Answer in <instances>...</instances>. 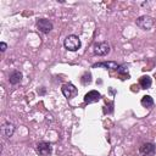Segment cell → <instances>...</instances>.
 Returning <instances> with one entry per match:
<instances>
[{"label":"cell","mask_w":156,"mask_h":156,"mask_svg":"<svg viewBox=\"0 0 156 156\" xmlns=\"http://www.w3.org/2000/svg\"><path fill=\"white\" fill-rule=\"evenodd\" d=\"M63 45L67 50L69 51H77L79 48H80V39L78 35H74V34H71L68 37H66L65 41H63Z\"/></svg>","instance_id":"obj_1"},{"label":"cell","mask_w":156,"mask_h":156,"mask_svg":"<svg viewBox=\"0 0 156 156\" xmlns=\"http://www.w3.org/2000/svg\"><path fill=\"white\" fill-rule=\"evenodd\" d=\"M135 23H136V26H138L140 29L149 30V29H151V28H152V26H154L155 21H154V18H152L151 16L143 15V16H140V17H138V18H136Z\"/></svg>","instance_id":"obj_2"},{"label":"cell","mask_w":156,"mask_h":156,"mask_svg":"<svg viewBox=\"0 0 156 156\" xmlns=\"http://www.w3.org/2000/svg\"><path fill=\"white\" fill-rule=\"evenodd\" d=\"M111 48H110V44L107 41H100V43H95L94 44V54L98 55V56H106L108 52H110Z\"/></svg>","instance_id":"obj_3"},{"label":"cell","mask_w":156,"mask_h":156,"mask_svg":"<svg viewBox=\"0 0 156 156\" xmlns=\"http://www.w3.org/2000/svg\"><path fill=\"white\" fill-rule=\"evenodd\" d=\"M35 151L37 154H39L40 156H49L52 152V146L50 143L46 141H39L35 145Z\"/></svg>","instance_id":"obj_4"},{"label":"cell","mask_w":156,"mask_h":156,"mask_svg":"<svg viewBox=\"0 0 156 156\" xmlns=\"http://www.w3.org/2000/svg\"><path fill=\"white\" fill-rule=\"evenodd\" d=\"M52 27H54L52 23L49 20H46V18H39L37 21V28H38V30L41 32V33H44V34H48L49 32H51Z\"/></svg>","instance_id":"obj_5"},{"label":"cell","mask_w":156,"mask_h":156,"mask_svg":"<svg viewBox=\"0 0 156 156\" xmlns=\"http://www.w3.org/2000/svg\"><path fill=\"white\" fill-rule=\"evenodd\" d=\"M61 90H62L63 96L67 98V99H72L73 96H76V95L78 94L77 88H76L72 83H66V84H63L62 88H61Z\"/></svg>","instance_id":"obj_6"},{"label":"cell","mask_w":156,"mask_h":156,"mask_svg":"<svg viewBox=\"0 0 156 156\" xmlns=\"http://www.w3.org/2000/svg\"><path fill=\"white\" fill-rule=\"evenodd\" d=\"M100 98H101V95L98 90H90L84 95V102L85 104H93V102L99 101Z\"/></svg>","instance_id":"obj_7"},{"label":"cell","mask_w":156,"mask_h":156,"mask_svg":"<svg viewBox=\"0 0 156 156\" xmlns=\"http://www.w3.org/2000/svg\"><path fill=\"white\" fill-rule=\"evenodd\" d=\"M139 152L143 155V156H151L155 154V145L152 143H144L140 149H139Z\"/></svg>","instance_id":"obj_8"},{"label":"cell","mask_w":156,"mask_h":156,"mask_svg":"<svg viewBox=\"0 0 156 156\" xmlns=\"http://www.w3.org/2000/svg\"><path fill=\"white\" fill-rule=\"evenodd\" d=\"M15 133V126L11 122H5L1 127V134L5 138H11Z\"/></svg>","instance_id":"obj_9"},{"label":"cell","mask_w":156,"mask_h":156,"mask_svg":"<svg viewBox=\"0 0 156 156\" xmlns=\"http://www.w3.org/2000/svg\"><path fill=\"white\" fill-rule=\"evenodd\" d=\"M22 78H23V74H22V72H20V71L15 69V71H12V72L10 73V76H9V82H10L11 84L16 85V84L21 83Z\"/></svg>","instance_id":"obj_10"},{"label":"cell","mask_w":156,"mask_h":156,"mask_svg":"<svg viewBox=\"0 0 156 156\" xmlns=\"http://www.w3.org/2000/svg\"><path fill=\"white\" fill-rule=\"evenodd\" d=\"M118 63L117 62H115V61H105V62H99V63H95V65H93V67L95 68V67H104V68H106V69H117L118 68Z\"/></svg>","instance_id":"obj_11"},{"label":"cell","mask_w":156,"mask_h":156,"mask_svg":"<svg viewBox=\"0 0 156 156\" xmlns=\"http://www.w3.org/2000/svg\"><path fill=\"white\" fill-rule=\"evenodd\" d=\"M139 84H140V87H141L143 89H149V88L151 87V84H152L151 77H149V76H143V77H140Z\"/></svg>","instance_id":"obj_12"},{"label":"cell","mask_w":156,"mask_h":156,"mask_svg":"<svg viewBox=\"0 0 156 156\" xmlns=\"http://www.w3.org/2000/svg\"><path fill=\"white\" fill-rule=\"evenodd\" d=\"M140 104L144 106V107H151L152 105H154V99L150 96V95H145V96H143L141 98V101H140Z\"/></svg>","instance_id":"obj_13"},{"label":"cell","mask_w":156,"mask_h":156,"mask_svg":"<svg viewBox=\"0 0 156 156\" xmlns=\"http://www.w3.org/2000/svg\"><path fill=\"white\" fill-rule=\"evenodd\" d=\"M82 84H84V85H88V84H90L91 83V74L89 73V72H85L84 74H83V77H82Z\"/></svg>","instance_id":"obj_14"},{"label":"cell","mask_w":156,"mask_h":156,"mask_svg":"<svg viewBox=\"0 0 156 156\" xmlns=\"http://www.w3.org/2000/svg\"><path fill=\"white\" fill-rule=\"evenodd\" d=\"M117 72H118L119 74H124V73H127V72H128V66H126V65H121V66H118Z\"/></svg>","instance_id":"obj_15"},{"label":"cell","mask_w":156,"mask_h":156,"mask_svg":"<svg viewBox=\"0 0 156 156\" xmlns=\"http://www.w3.org/2000/svg\"><path fill=\"white\" fill-rule=\"evenodd\" d=\"M6 49H7V45H6V43L1 41V43H0V50H1V52H4Z\"/></svg>","instance_id":"obj_16"},{"label":"cell","mask_w":156,"mask_h":156,"mask_svg":"<svg viewBox=\"0 0 156 156\" xmlns=\"http://www.w3.org/2000/svg\"><path fill=\"white\" fill-rule=\"evenodd\" d=\"M38 94H45V89H38Z\"/></svg>","instance_id":"obj_17"}]
</instances>
